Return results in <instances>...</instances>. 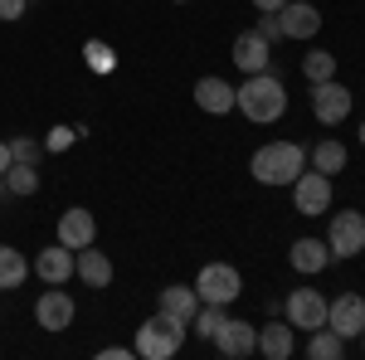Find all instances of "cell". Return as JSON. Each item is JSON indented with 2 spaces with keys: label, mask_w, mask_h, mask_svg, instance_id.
Returning a JSON list of instances; mask_svg holds the SVG:
<instances>
[{
  "label": "cell",
  "mask_w": 365,
  "mask_h": 360,
  "mask_svg": "<svg viewBox=\"0 0 365 360\" xmlns=\"http://www.w3.org/2000/svg\"><path fill=\"white\" fill-rule=\"evenodd\" d=\"M215 351L229 356V360L258 356V326H253V322H239V317H229L225 326H220V336H215Z\"/></svg>",
  "instance_id": "cell-13"
},
{
  "label": "cell",
  "mask_w": 365,
  "mask_h": 360,
  "mask_svg": "<svg viewBox=\"0 0 365 360\" xmlns=\"http://www.w3.org/2000/svg\"><path fill=\"white\" fill-rule=\"evenodd\" d=\"M312 117L322 127H341L351 117V88L327 78V83H312Z\"/></svg>",
  "instance_id": "cell-8"
},
{
  "label": "cell",
  "mask_w": 365,
  "mask_h": 360,
  "mask_svg": "<svg viewBox=\"0 0 365 360\" xmlns=\"http://www.w3.org/2000/svg\"><path fill=\"white\" fill-rule=\"evenodd\" d=\"M282 317L292 331H317V326H327V297L317 287H292L282 302Z\"/></svg>",
  "instance_id": "cell-7"
},
{
  "label": "cell",
  "mask_w": 365,
  "mask_h": 360,
  "mask_svg": "<svg viewBox=\"0 0 365 360\" xmlns=\"http://www.w3.org/2000/svg\"><path fill=\"white\" fill-rule=\"evenodd\" d=\"M73 137H83V127H54L49 141H44V151H63V146H73Z\"/></svg>",
  "instance_id": "cell-29"
},
{
  "label": "cell",
  "mask_w": 365,
  "mask_h": 360,
  "mask_svg": "<svg viewBox=\"0 0 365 360\" xmlns=\"http://www.w3.org/2000/svg\"><path fill=\"white\" fill-rule=\"evenodd\" d=\"M73 277H83L88 287H113V258L103 249H78V263H73Z\"/></svg>",
  "instance_id": "cell-20"
},
{
  "label": "cell",
  "mask_w": 365,
  "mask_h": 360,
  "mask_svg": "<svg viewBox=\"0 0 365 360\" xmlns=\"http://www.w3.org/2000/svg\"><path fill=\"white\" fill-rule=\"evenodd\" d=\"M15 166V156H10V141H0V175Z\"/></svg>",
  "instance_id": "cell-33"
},
{
  "label": "cell",
  "mask_w": 365,
  "mask_h": 360,
  "mask_svg": "<svg viewBox=\"0 0 365 360\" xmlns=\"http://www.w3.org/2000/svg\"><path fill=\"white\" fill-rule=\"evenodd\" d=\"M156 312H166V317H175V322H195L200 312V297L195 287H185V282H170V287H161V297H156Z\"/></svg>",
  "instance_id": "cell-18"
},
{
  "label": "cell",
  "mask_w": 365,
  "mask_h": 360,
  "mask_svg": "<svg viewBox=\"0 0 365 360\" xmlns=\"http://www.w3.org/2000/svg\"><path fill=\"white\" fill-rule=\"evenodd\" d=\"M73 317H78V307H73L68 292H63V282L39 292V302H34V322H39V331H54V336L68 331V326H73Z\"/></svg>",
  "instance_id": "cell-9"
},
{
  "label": "cell",
  "mask_w": 365,
  "mask_h": 360,
  "mask_svg": "<svg viewBox=\"0 0 365 360\" xmlns=\"http://www.w3.org/2000/svg\"><path fill=\"white\" fill-rule=\"evenodd\" d=\"M73 263H78V253L63 249V244H49V249L34 253V263H29V273L39 277V282H49V287H58V282H73Z\"/></svg>",
  "instance_id": "cell-12"
},
{
  "label": "cell",
  "mask_w": 365,
  "mask_h": 360,
  "mask_svg": "<svg viewBox=\"0 0 365 360\" xmlns=\"http://www.w3.org/2000/svg\"><path fill=\"white\" fill-rule=\"evenodd\" d=\"M327 326H331L336 336H346V341H356V336L365 331V297L361 292L331 297V302H327Z\"/></svg>",
  "instance_id": "cell-11"
},
{
  "label": "cell",
  "mask_w": 365,
  "mask_h": 360,
  "mask_svg": "<svg viewBox=\"0 0 365 360\" xmlns=\"http://www.w3.org/2000/svg\"><path fill=\"white\" fill-rule=\"evenodd\" d=\"M25 277H29V258L15 244H0V292L25 287Z\"/></svg>",
  "instance_id": "cell-21"
},
{
  "label": "cell",
  "mask_w": 365,
  "mask_h": 360,
  "mask_svg": "<svg viewBox=\"0 0 365 360\" xmlns=\"http://www.w3.org/2000/svg\"><path fill=\"white\" fill-rule=\"evenodd\" d=\"M346 356V336H336L331 326L307 331V360H341Z\"/></svg>",
  "instance_id": "cell-23"
},
{
  "label": "cell",
  "mask_w": 365,
  "mask_h": 360,
  "mask_svg": "<svg viewBox=\"0 0 365 360\" xmlns=\"http://www.w3.org/2000/svg\"><path fill=\"white\" fill-rule=\"evenodd\" d=\"M302 170H307V151L297 141H268V146L253 151V161H249V175L258 185H273V190L292 185Z\"/></svg>",
  "instance_id": "cell-2"
},
{
  "label": "cell",
  "mask_w": 365,
  "mask_h": 360,
  "mask_svg": "<svg viewBox=\"0 0 365 360\" xmlns=\"http://www.w3.org/2000/svg\"><path fill=\"white\" fill-rule=\"evenodd\" d=\"M25 10H29V0H0V20H5V25L25 20Z\"/></svg>",
  "instance_id": "cell-31"
},
{
  "label": "cell",
  "mask_w": 365,
  "mask_h": 360,
  "mask_svg": "<svg viewBox=\"0 0 365 360\" xmlns=\"http://www.w3.org/2000/svg\"><path fill=\"white\" fill-rule=\"evenodd\" d=\"M234 108L249 117L253 127H273L282 122V112H287V88L282 78L268 68V73H249L244 83L234 88Z\"/></svg>",
  "instance_id": "cell-1"
},
{
  "label": "cell",
  "mask_w": 365,
  "mask_h": 360,
  "mask_svg": "<svg viewBox=\"0 0 365 360\" xmlns=\"http://www.w3.org/2000/svg\"><path fill=\"white\" fill-rule=\"evenodd\" d=\"M302 78H307V83H327V78H336V54H327V49H307V54H302Z\"/></svg>",
  "instance_id": "cell-25"
},
{
  "label": "cell",
  "mask_w": 365,
  "mask_h": 360,
  "mask_svg": "<svg viewBox=\"0 0 365 360\" xmlns=\"http://www.w3.org/2000/svg\"><path fill=\"white\" fill-rule=\"evenodd\" d=\"M282 5H287V0H253V10H273V15H278Z\"/></svg>",
  "instance_id": "cell-34"
},
{
  "label": "cell",
  "mask_w": 365,
  "mask_h": 360,
  "mask_svg": "<svg viewBox=\"0 0 365 360\" xmlns=\"http://www.w3.org/2000/svg\"><path fill=\"white\" fill-rule=\"evenodd\" d=\"M346 161H351V156H346V146H341L336 137H322L312 146V170H322V175H331V180L346 170Z\"/></svg>",
  "instance_id": "cell-22"
},
{
  "label": "cell",
  "mask_w": 365,
  "mask_h": 360,
  "mask_svg": "<svg viewBox=\"0 0 365 360\" xmlns=\"http://www.w3.org/2000/svg\"><path fill=\"white\" fill-rule=\"evenodd\" d=\"M98 239V220H93V210H83V205H68L63 215H58V244L63 249H88Z\"/></svg>",
  "instance_id": "cell-15"
},
{
  "label": "cell",
  "mask_w": 365,
  "mask_h": 360,
  "mask_svg": "<svg viewBox=\"0 0 365 360\" xmlns=\"http://www.w3.org/2000/svg\"><path fill=\"white\" fill-rule=\"evenodd\" d=\"M278 25H282V39L312 44V39L322 34V10H317L312 0H287V5L278 10Z\"/></svg>",
  "instance_id": "cell-10"
},
{
  "label": "cell",
  "mask_w": 365,
  "mask_h": 360,
  "mask_svg": "<svg viewBox=\"0 0 365 360\" xmlns=\"http://www.w3.org/2000/svg\"><path fill=\"white\" fill-rule=\"evenodd\" d=\"M88 63H93L98 73H108V68H113V54H108V44H98V39H93V44H88Z\"/></svg>",
  "instance_id": "cell-30"
},
{
  "label": "cell",
  "mask_w": 365,
  "mask_h": 360,
  "mask_svg": "<svg viewBox=\"0 0 365 360\" xmlns=\"http://www.w3.org/2000/svg\"><path fill=\"white\" fill-rule=\"evenodd\" d=\"M195 108L210 112V117H225V112H234V83H229V78H220V73H205V78H195Z\"/></svg>",
  "instance_id": "cell-16"
},
{
  "label": "cell",
  "mask_w": 365,
  "mask_h": 360,
  "mask_svg": "<svg viewBox=\"0 0 365 360\" xmlns=\"http://www.w3.org/2000/svg\"><path fill=\"white\" fill-rule=\"evenodd\" d=\"M5 200H10V190H5V175H0V205H5Z\"/></svg>",
  "instance_id": "cell-35"
},
{
  "label": "cell",
  "mask_w": 365,
  "mask_h": 360,
  "mask_svg": "<svg viewBox=\"0 0 365 360\" xmlns=\"http://www.w3.org/2000/svg\"><path fill=\"white\" fill-rule=\"evenodd\" d=\"M234 68H244V73H268V68H273V44H268L258 29L234 34Z\"/></svg>",
  "instance_id": "cell-14"
},
{
  "label": "cell",
  "mask_w": 365,
  "mask_h": 360,
  "mask_svg": "<svg viewBox=\"0 0 365 360\" xmlns=\"http://www.w3.org/2000/svg\"><path fill=\"white\" fill-rule=\"evenodd\" d=\"M287 190H292V210H297V215H307V220H317V215H327V210H331V175H322V170L307 166L292 185H287Z\"/></svg>",
  "instance_id": "cell-6"
},
{
  "label": "cell",
  "mask_w": 365,
  "mask_h": 360,
  "mask_svg": "<svg viewBox=\"0 0 365 360\" xmlns=\"http://www.w3.org/2000/svg\"><path fill=\"white\" fill-rule=\"evenodd\" d=\"M361 351H365V331H361Z\"/></svg>",
  "instance_id": "cell-37"
},
{
  "label": "cell",
  "mask_w": 365,
  "mask_h": 360,
  "mask_svg": "<svg viewBox=\"0 0 365 360\" xmlns=\"http://www.w3.org/2000/svg\"><path fill=\"white\" fill-rule=\"evenodd\" d=\"M322 239H327L331 258H356V253H365V210H336Z\"/></svg>",
  "instance_id": "cell-4"
},
{
  "label": "cell",
  "mask_w": 365,
  "mask_h": 360,
  "mask_svg": "<svg viewBox=\"0 0 365 360\" xmlns=\"http://www.w3.org/2000/svg\"><path fill=\"white\" fill-rule=\"evenodd\" d=\"M5 190H10V200H29V195H39V166L15 161V166L5 170Z\"/></svg>",
  "instance_id": "cell-24"
},
{
  "label": "cell",
  "mask_w": 365,
  "mask_h": 360,
  "mask_svg": "<svg viewBox=\"0 0 365 360\" xmlns=\"http://www.w3.org/2000/svg\"><path fill=\"white\" fill-rule=\"evenodd\" d=\"M287 263H292V268H297L302 277H317V273H327V263H331V249H327V239L307 234V239H292V249H287Z\"/></svg>",
  "instance_id": "cell-17"
},
{
  "label": "cell",
  "mask_w": 365,
  "mask_h": 360,
  "mask_svg": "<svg viewBox=\"0 0 365 360\" xmlns=\"http://www.w3.org/2000/svg\"><path fill=\"white\" fill-rule=\"evenodd\" d=\"M10 156H15V161H25V166H39L44 146H39L34 137H10Z\"/></svg>",
  "instance_id": "cell-27"
},
{
  "label": "cell",
  "mask_w": 365,
  "mask_h": 360,
  "mask_svg": "<svg viewBox=\"0 0 365 360\" xmlns=\"http://www.w3.org/2000/svg\"><path fill=\"white\" fill-rule=\"evenodd\" d=\"M244 292V277L234 263H205L195 277V297L200 302H215V307H229L234 297Z\"/></svg>",
  "instance_id": "cell-5"
},
{
  "label": "cell",
  "mask_w": 365,
  "mask_h": 360,
  "mask_svg": "<svg viewBox=\"0 0 365 360\" xmlns=\"http://www.w3.org/2000/svg\"><path fill=\"white\" fill-rule=\"evenodd\" d=\"M225 322H229V312H225V307H215V302H200V312H195V322H190V326H195V336H200V341H215Z\"/></svg>",
  "instance_id": "cell-26"
},
{
  "label": "cell",
  "mask_w": 365,
  "mask_h": 360,
  "mask_svg": "<svg viewBox=\"0 0 365 360\" xmlns=\"http://www.w3.org/2000/svg\"><path fill=\"white\" fill-rule=\"evenodd\" d=\"M185 322H175V317H166V312H156L151 322H141L137 326V351L141 360H170V356H180V346H185Z\"/></svg>",
  "instance_id": "cell-3"
},
{
  "label": "cell",
  "mask_w": 365,
  "mask_h": 360,
  "mask_svg": "<svg viewBox=\"0 0 365 360\" xmlns=\"http://www.w3.org/2000/svg\"><path fill=\"white\" fill-rule=\"evenodd\" d=\"M361 146H365V122H361Z\"/></svg>",
  "instance_id": "cell-36"
},
{
  "label": "cell",
  "mask_w": 365,
  "mask_h": 360,
  "mask_svg": "<svg viewBox=\"0 0 365 360\" xmlns=\"http://www.w3.org/2000/svg\"><path fill=\"white\" fill-rule=\"evenodd\" d=\"M297 351V336H292V326H287V317H273L268 326H258V356H268V360H287Z\"/></svg>",
  "instance_id": "cell-19"
},
{
  "label": "cell",
  "mask_w": 365,
  "mask_h": 360,
  "mask_svg": "<svg viewBox=\"0 0 365 360\" xmlns=\"http://www.w3.org/2000/svg\"><path fill=\"white\" fill-rule=\"evenodd\" d=\"M175 5H185V0H175Z\"/></svg>",
  "instance_id": "cell-38"
},
{
  "label": "cell",
  "mask_w": 365,
  "mask_h": 360,
  "mask_svg": "<svg viewBox=\"0 0 365 360\" xmlns=\"http://www.w3.org/2000/svg\"><path fill=\"white\" fill-rule=\"evenodd\" d=\"M258 34H263V39H268V44H278L282 39V25H278V15H273V10H258Z\"/></svg>",
  "instance_id": "cell-28"
},
{
  "label": "cell",
  "mask_w": 365,
  "mask_h": 360,
  "mask_svg": "<svg viewBox=\"0 0 365 360\" xmlns=\"http://www.w3.org/2000/svg\"><path fill=\"white\" fill-rule=\"evenodd\" d=\"M98 356H103V360H127V356H137V351H127V346H103Z\"/></svg>",
  "instance_id": "cell-32"
}]
</instances>
